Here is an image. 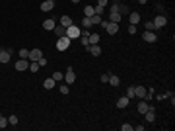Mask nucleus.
<instances>
[{
  "mask_svg": "<svg viewBox=\"0 0 175 131\" xmlns=\"http://www.w3.org/2000/svg\"><path fill=\"white\" fill-rule=\"evenodd\" d=\"M80 41H82V45H90V32H84V33H80Z\"/></svg>",
  "mask_w": 175,
  "mask_h": 131,
  "instance_id": "nucleus-21",
  "label": "nucleus"
},
{
  "mask_svg": "<svg viewBox=\"0 0 175 131\" xmlns=\"http://www.w3.org/2000/svg\"><path fill=\"white\" fill-rule=\"evenodd\" d=\"M99 80H101V82H107V80H109V74H101Z\"/></svg>",
  "mask_w": 175,
  "mask_h": 131,
  "instance_id": "nucleus-42",
  "label": "nucleus"
},
{
  "mask_svg": "<svg viewBox=\"0 0 175 131\" xmlns=\"http://www.w3.org/2000/svg\"><path fill=\"white\" fill-rule=\"evenodd\" d=\"M132 127H134V125H130V123H123V125H121V131H132Z\"/></svg>",
  "mask_w": 175,
  "mask_h": 131,
  "instance_id": "nucleus-37",
  "label": "nucleus"
},
{
  "mask_svg": "<svg viewBox=\"0 0 175 131\" xmlns=\"http://www.w3.org/2000/svg\"><path fill=\"white\" fill-rule=\"evenodd\" d=\"M129 20L132 26H138V22H140V14H136V12H130L129 14Z\"/></svg>",
  "mask_w": 175,
  "mask_h": 131,
  "instance_id": "nucleus-18",
  "label": "nucleus"
},
{
  "mask_svg": "<svg viewBox=\"0 0 175 131\" xmlns=\"http://www.w3.org/2000/svg\"><path fill=\"white\" fill-rule=\"evenodd\" d=\"M12 53H14V49H0V63H2V65L10 63V59H12Z\"/></svg>",
  "mask_w": 175,
  "mask_h": 131,
  "instance_id": "nucleus-4",
  "label": "nucleus"
},
{
  "mask_svg": "<svg viewBox=\"0 0 175 131\" xmlns=\"http://www.w3.org/2000/svg\"><path fill=\"white\" fill-rule=\"evenodd\" d=\"M70 37H66V35H60V37H58L57 39V49L58 51H66V49H68V47H70Z\"/></svg>",
  "mask_w": 175,
  "mask_h": 131,
  "instance_id": "nucleus-2",
  "label": "nucleus"
},
{
  "mask_svg": "<svg viewBox=\"0 0 175 131\" xmlns=\"http://www.w3.org/2000/svg\"><path fill=\"white\" fill-rule=\"evenodd\" d=\"M27 69H29V61L27 59H19L16 63V71H27Z\"/></svg>",
  "mask_w": 175,
  "mask_h": 131,
  "instance_id": "nucleus-10",
  "label": "nucleus"
},
{
  "mask_svg": "<svg viewBox=\"0 0 175 131\" xmlns=\"http://www.w3.org/2000/svg\"><path fill=\"white\" fill-rule=\"evenodd\" d=\"M144 118H146V121H148V123L156 121V108H152V106H150V108H148V111L144 113Z\"/></svg>",
  "mask_w": 175,
  "mask_h": 131,
  "instance_id": "nucleus-8",
  "label": "nucleus"
},
{
  "mask_svg": "<svg viewBox=\"0 0 175 131\" xmlns=\"http://www.w3.org/2000/svg\"><path fill=\"white\" fill-rule=\"evenodd\" d=\"M8 118H4V116H2V118H0V129H4V127H8Z\"/></svg>",
  "mask_w": 175,
  "mask_h": 131,
  "instance_id": "nucleus-35",
  "label": "nucleus"
},
{
  "mask_svg": "<svg viewBox=\"0 0 175 131\" xmlns=\"http://www.w3.org/2000/svg\"><path fill=\"white\" fill-rule=\"evenodd\" d=\"M91 26H93V22H91V18H90V16H84V18H82V27H86V29H90Z\"/></svg>",
  "mask_w": 175,
  "mask_h": 131,
  "instance_id": "nucleus-23",
  "label": "nucleus"
},
{
  "mask_svg": "<svg viewBox=\"0 0 175 131\" xmlns=\"http://www.w3.org/2000/svg\"><path fill=\"white\" fill-rule=\"evenodd\" d=\"M134 96L142 100L144 96H146V88H144V86H134Z\"/></svg>",
  "mask_w": 175,
  "mask_h": 131,
  "instance_id": "nucleus-15",
  "label": "nucleus"
},
{
  "mask_svg": "<svg viewBox=\"0 0 175 131\" xmlns=\"http://www.w3.org/2000/svg\"><path fill=\"white\" fill-rule=\"evenodd\" d=\"M138 2H140V4H146V2H148V0H138Z\"/></svg>",
  "mask_w": 175,
  "mask_h": 131,
  "instance_id": "nucleus-44",
  "label": "nucleus"
},
{
  "mask_svg": "<svg viewBox=\"0 0 175 131\" xmlns=\"http://www.w3.org/2000/svg\"><path fill=\"white\" fill-rule=\"evenodd\" d=\"M101 20H103V18H101V16H97V14H93V16H91V22H93V26H99V24H101Z\"/></svg>",
  "mask_w": 175,
  "mask_h": 131,
  "instance_id": "nucleus-31",
  "label": "nucleus"
},
{
  "mask_svg": "<svg viewBox=\"0 0 175 131\" xmlns=\"http://www.w3.org/2000/svg\"><path fill=\"white\" fill-rule=\"evenodd\" d=\"M142 39L146 41V43H156V41H158V35H156V32H148V29H146V32L142 33Z\"/></svg>",
  "mask_w": 175,
  "mask_h": 131,
  "instance_id": "nucleus-5",
  "label": "nucleus"
},
{
  "mask_svg": "<svg viewBox=\"0 0 175 131\" xmlns=\"http://www.w3.org/2000/svg\"><path fill=\"white\" fill-rule=\"evenodd\" d=\"M74 22H72V18L70 16H60V26L62 27H68V26H72Z\"/></svg>",
  "mask_w": 175,
  "mask_h": 131,
  "instance_id": "nucleus-19",
  "label": "nucleus"
},
{
  "mask_svg": "<svg viewBox=\"0 0 175 131\" xmlns=\"http://www.w3.org/2000/svg\"><path fill=\"white\" fill-rule=\"evenodd\" d=\"M41 57H43V51L41 49H31L29 51V61H39Z\"/></svg>",
  "mask_w": 175,
  "mask_h": 131,
  "instance_id": "nucleus-12",
  "label": "nucleus"
},
{
  "mask_svg": "<svg viewBox=\"0 0 175 131\" xmlns=\"http://www.w3.org/2000/svg\"><path fill=\"white\" fill-rule=\"evenodd\" d=\"M0 118H2V113H0Z\"/></svg>",
  "mask_w": 175,
  "mask_h": 131,
  "instance_id": "nucleus-46",
  "label": "nucleus"
},
{
  "mask_svg": "<svg viewBox=\"0 0 175 131\" xmlns=\"http://www.w3.org/2000/svg\"><path fill=\"white\" fill-rule=\"evenodd\" d=\"M29 69H31V72H37L39 71V63L37 61H29Z\"/></svg>",
  "mask_w": 175,
  "mask_h": 131,
  "instance_id": "nucleus-30",
  "label": "nucleus"
},
{
  "mask_svg": "<svg viewBox=\"0 0 175 131\" xmlns=\"http://www.w3.org/2000/svg\"><path fill=\"white\" fill-rule=\"evenodd\" d=\"M80 33H82V32H80V27H78L76 24H72V26L66 27L64 35H66V37H70V39H78V37H80Z\"/></svg>",
  "mask_w": 175,
  "mask_h": 131,
  "instance_id": "nucleus-1",
  "label": "nucleus"
},
{
  "mask_svg": "<svg viewBox=\"0 0 175 131\" xmlns=\"http://www.w3.org/2000/svg\"><path fill=\"white\" fill-rule=\"evenodd\" d=\"M107 82H109L111 86H119L121 84V78H119L117 74H109V80H107Z\"/></svg>",
  "mask_w": 175,
  "mask_h": 131,
  "instance_id": "nucleus-24",
  "label": "nucleus"
},
{
  "mask_svg": "<svg viewBox=\"0 0 175 131\" xmlns=\"http://www.w3.org/2000/svg\"><path fill=\"white\" fill-rule=\"evenodd\" d=\"M84 16H90L91 18V16H93V6H86L84 8Z\"/></svg>",
  "mask_w": 175,
  "mask_h": 131,
  "instance_id": "nucleus-33",
  "label": "nucleus"
},
{
  "mask_svg": "<svg viewBox=\"0 0 175 131\" xmlns=\"http://www.w3.org/2000/svg\"><path fill=\"white\" fill-rule=\"evenodd\" d=\"M55 26H57V24H55V20H51V18H47V20L43 22V27H45L47 32H53V29H55Z\"/></svg>",
  "mask_w": 175,
  "mask_h": 131,
  "instance_id": "nucleus-16",
  "label": "nucleus"
},
{
  "mask_svg": "<svg viewBox=\"0 0 175 131\" xmlns=\"http://www.w3.org/2000/svg\"><path fill=\"white\" fill-rule=\"evenodd\" d=\"M72 2H74V4H78V2H80V0H72Z\"/></svg>",
  "mask_w": 175,
  "mask_h": 131,
  "instance_id": "nucleus-45",
  "label": "nucleus"
},
{
  "mask_svg": "<svg viewBox=\"0 0 175 131\" xmlns=\"http://www.w3.org/2000/svg\"><path fill=\"white\" fill-rule=\"evenodd\" d=\"M144 27H146L148 32H152V29H154V24H152V22H146V24H144Z\"/></svg>",
  "mask_w": 175,
  "mask_h": 131,
  "instance_id": "nucleus-39",
  "label": "nucleus"
},
{
  "mask_svg": "<svg viewBox=\"0 0 175 131\" xmlns=\"http://www.w3.org/2000/svg\"><path fill=\"white\" fill-rule=\"evenodd\" d=\"M53 32H55V35H57V37H60V35H64V33H66V27H62L60 24H58V26H55V29H53Z\"/></svg>",
  "mask_w": 175,
  "mask_h": 131,
  "instance_id": "nucleus-25",
  "label": "nucleus"
},
{
  "mask_svg": "<svg viewBox=\"0 0 175 131\" xmlns=\"http://www.w3.org/2000/svg\"><path fill=\"white\" fill-rule=\"evenodd\" d=\"M117 12L121 14V16H125V14H130V10H129L127 4H121V2H119V4H117Z\"/></svg>",
  "mask_w": 175,
  "mask_h": 131,
  "instance_id": "nucleus-20",
  "label": "nucleus"
},
{
  "mask_svg": "<svg viewBox=\"0 0 175 131\" xmlns=\"http://www.w3.org/2000/svg\"><path fill=\"white\" fill-rule=\"evenodd\" d=\"M37 63H39V67H47V57L43 55V57H41V59H39Z\"/></svg>",
  "mask_w": 175,
  "mask_h": 131,
  "instance_id": "nucleus-38",
  "label": "nucleus"
},
{
  "mask_svg": "<svg viewBox=\"0 0 175 131\" xmlns=\"http://www.w3.org/2000/svg\"><path fill=\"white\" fill-rule=\"evenodd\" d=\"M62 78H64V76H62V72L60 71L53 72V80H55V82H62Z\"/></svg>",
  "mask_w": 175,
  "mask_h": 131,
  "instance_id": "nucleus-27",
  "label": "nucleus"
},
{
  "mask_svg": "<svg viewBox=\"0 0 175 131\" xmlns=\"http://www.w3.org/2000/svg\"><path fill=\"white\" fill-rule=\"evenodd\" d=\"M8 123H10V125H18V116H16V113H12V116L8 118Z\"/></svg>",
  "mask_w": 175,
  "mask_h": 131,
  "instance_id": "nucleus-32",
  "label": "nucleus"
},
{
  "mask_svg": "<svg viewBox=\"0 0 175 131\" xmlns=\"http://www.w3.org/2000/svg\"><path fill=\"white\" fill-rule=\"evenodd\" d=\"M64 80H66V84H74L76 82V72H74V69H68L64 72Z\"/></svg>",
  "mask_w": 175,
  "mask_h": 131,
  "instance_id": "nucleus-6",
  "label": "nucleus"
},
{
  "mask_svg": "<svg viewBox=\"0 0 175 131\" xmlns=\"http://www.w3.org/2000/svg\"><path fill=\"white\" fill-rule=\"evenodd\" d=\"M132 129H136V131H144V125H134Z\"/></svg>",
  "mask_w": 175,
  "mask_h": 131,
  "instance_id": "nucleus-43",
  "label": "nucleus"
},
{
  "mask_svg": "<svg viewBox=\"0 0 175 131\" xmlns=\"http://www.w3.org/2000/svg\"><path fill=\"white\" fill-rule=\"evenodd\" d=\"M105 32L109 33V35H115L119 32V24H113V22H107V27H105Z\"/></svg>",
  "mask_w": 175,
  "mask_h": 131,
  "instance_id": "nucleus-11",
  "label": "nucleus"
},
{
  "mask_svg": "<svg viewBox=\"0 0 175 131\" xmlns=\"http://www.w3.org/2000/svg\"><path fill=\"white\" fill-rule=\"evenodd\" d=\"M97 4H99V6H103V8H107V4H109V0H97Z\"/></svg>",
  "mask_w": 175,
  "mask_h": 131,
  "instance_id": "nucleus-40",
  "label": "nucleus"
},
{
  "mask_svg": "<svg viewBox=\"0 0 175 131\" xmlns=\"http://www.w3.org/2000/svg\"><path fill=\"white\" fill-rule=\"evenodd\" d=\"M86 49H88V53H91L93 57H99V55H101V47H99V43H97V45H86Z\"/></svg>",
  "mask_w": 175,
  "mask_h": 131,
  "instance_id": "nucleus-7",
  "label": "nucleus"
},
{
  "mask_svg": "<svg viewBox=\"0 0 175 131\" xmlns=\"http://www.w3.org/2000/svg\"><path fill=\"white\" fill-rule=\"evenodd\" d=\"M148 108H150V104L148 102H146V100H140V102H138V113H146V111H148Z\"/></svg>",
  "mask_w": 175,
  "mask_h": 131,
  "instance_id": "nucleus-14",
  "label": "nucleus"
},
{
  "mask_svg": "<svg viewBox=\"0 0 175 131\" xmlns=\"http://www.w3.org/2000/svg\"><path fill=\"white\" fill-rule=\"evenodd\" d=\"M129 33H130V35H134V33H136V26L130 24V26H129Z\"/></svg>",
  "mask_w": 175,
  "mask_h": 131,
  "instance_id": "nucleus-41",
  "label": "nucleus"
},
{
  "mask_svg": "<svg viewBox=\"0 0 175 131\" xmlns=\"http://www.w3.org/2000/svg\"><path fill=\"white\" fill-rule=\"evenodd\" d=\"M19 59H27L29 61V49H19Z\"/></svg>",
  "mask_w": 175,
  "mask_h": 131,
  "instance_id": "nucleus-29",
  "label": "nucleus"
},
{
  "mask_svg": "<svg viewBox=\"0 0 175 131\" xmlns=\"http://www.w3.org/2000/svg\"><path fill=\"white\" fill-rule=\"evenodd\" d=\"M123 20V16L119 12H111V16H109V22H113V24H119V22Z\"/></svg>",
  "mask_w": 175,
  "mask_h": 131,
  "instance_id": "nucleus-22",
  "label": "nucleus"
},
{
  "mask_svg": "<svg viewBox=\"0 0 175 131\" xmlns=\"http://www.w3.org/2000/svg\"><path fill=\"white\" fill-rule=\"evenodd\" d=\"M103 12H105L103 6H99V4H95V6H93V14H97V16H103Z\"/></svg>",
  "mask_w": 175,
  "mask_h": 131,
  "instance_id": "nucleus-28",
  "label": "nucleus"
},
{
  "mask_svg": "<svg viewBox=\"0 0 175 131\" xmlns=\"http://www.w3.org/2000/svg\"><path fill=\"white\" fill-rule=\"evenodd\" d=\"M53 8H55V0H45V2H41V12H51Z\"/></svg>",
  "mask_w": 175,
  "mask_h": 131,
  "instance_id": "nucleus-9",
  "label": "nucleus"
},
{
  "mask_svg": "<svg viewBox=\"0 0 175 131\" xmlns=\"http://www.w3.org/2000/svg\"><path fill=\"white\" fill-rule=\"evenodd\" d=\"M55 84H57V82L53 80V76H51V78H45V80H43V88H45V90H53V88H55Z\"/></svg>",
  "mask_w": 175,
  "mask_h": 131,
  "instance_id": "nucleus-17",
  "label": "nucleus"
},
{
  "mask_svg": "<svg viewBox=\"0 0 175 131\" xmlns=\"http://www.w3.org/2000/svg\"><path fill=\"white\" fill-rule=\"evenodd\" d=\"M152 24H154V29H160V27H165V24H167V18H165L163 14H160V16H156L154 20H152Z\"/></svg>",
  "mask_w": 175,
  "mask_h": 131,
  "instance_id": "nucleus-3",
  "label": "nucleus"
},
{
  "mask_svg": "<svg viewBox=\"0 0 175 131\" xmlns=\"http://www.w3.org/2000/svg\"><path fill=\"white\" fill-rule=\"evenodd\" d=\"M129 104H130V100L127 98V96H123V98L117 100V108H119V110H125V108H127Z\"/></svg>",
  "mask_w": 175,
  "mask_h": 131,
  "instance_id": "nucleus-13",
  "label": "nucleus"
},
{
  "mask_svg": "<svg viewBox=\"0 0 175 131\" xmlns=\"http://www.w3.org/2000/svg\"><path fill=\"white\" fill-rule=\"evenodd\" d=\"M99 39H101V37H99V33H90V45H97Z\"/></svg>",
  "mask_w": 175,
  "mask_h": 131,
  "instance_id": "nucleus-26",
  "label": "nucleus"
},
{
  "mask_svg": "<svg viewBox=\"0 0 175 131\" xmlns=\"http://www.w3.org/2000/svg\"><path fill=\"white\" fill-rule=\"evenodd\" d=\"M60 94H70V88H68V84H60Z\"/></svg>",
  "mask_w": 175,
  "mask_h": 131,
  "instance_id": "nucleus-36",
  "label": "nucleus"
},
{
  "mask_svg": "<svg viewBox=\"0 0 175 131\" xmlns=\"http://www.w3.org/2000/svg\"><path fill=\"white\" fill-rule=\"evenodd\" d=\"M127 98H134V86H129V88H127Z\"/></svg>",
  "mask_w": 175,
  "mask_h": 131,
  "instance_id": "nucleus-34",
  "label": "nucleus"
}]
</instances>
